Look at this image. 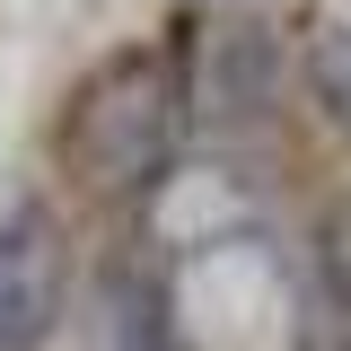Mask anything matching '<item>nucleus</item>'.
Returning <instances> with one entry per match:
<instances>
[{
	"instance_id": "f257e3e1",
	"label": "nucleus",
	"mask_w": 351,
	"mask_h": 351,
	"mask_svg": "<svg viewBox=\"0 0 351 351\" xmlns=\"http://www.w3.org/2000/svg\"><path fill=\"white\" fill-rule=\"evenodd\" d=\"M184 123V80H176L167 53H114L106 71H88V88L62 114V158L80 184L97 193H132V184H158Z\"/></svg>"
},
{
	"instance_id": "f03ea898",
	"label": "nucleus",
	"mask_w": 351,
	"mask_h": 351,
	"mask_svg": "<svg viewBox=\"0 0 351 351\" xmlns=\"http://www.w3.org/2000/svg\"><path fill=\"white\" fill-rule=\"evenodd\" d=\"M62 316V228L18 202L0 211V351H36Z\"/></svg>"
},
{
	"instance_id": "7ed1b4c3",
	"label": "nucleus",
	"mask_w": 351,
	"mask_h": 351,
	"mask_svg": "<svg viewBox=\"0 0 351 351\" xmlns=\"http://www.w3.org/2000/svg\"><path fill=\"white\" fill-rule=\"evenodd\" d=\"M307 88H316L325 123L351 141V27H316V44H307Z\"/></svg>"
}]
</instances>
